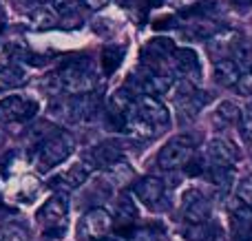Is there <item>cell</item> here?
Returning a JSON list of instances; mask_svg holds the SVG:
<instances>
[{
  "label": "cell",
  "instance_id": "1",
  "mask_svg": "<svg viewBox=\"0 0 252 241\" xmlns=\"http://www.w3.org/2000/svg\"><path fill=\"white\" fill-rule=\"evenodd\" d=\"M58 82L62 91L69 95H82L97 89V75L87 60H69L58 71Z\"/></svg>",
  "mask_w": 252,
  "mask_h": 241
},
{
  "label": "cell",
  "instance_id": "2",
  "mask_svg": "<svg viewBox=\"0 0 252 241\" xmlns=\"http://www.w3.org/2000/svg\"><path fill=\"white\" fill-rule=\"evenodd\" d=\"M75 142L69 133H56L49 135L47 140H42L33 151V164L40 173H47L51 168H56L58 164H62L64 159H69V155L73 153Z\"/></svg>",
  "mask_w": 252,
  "mask_h": 241
},
{
  "label": "cell",
  "instance_id": "3",
  "mask_svg": "<svg viewBox=\"0 0 252 241\" xmlns=\"http://www.w3.org/2000/svg\"><path fill=\"white\" fill-rule=\"evenodd\" d=\"M66 215H69V202L64 195H53L44 202V206L38 211V221L42 224V233L47 239H56L64 233Z\"/></svg>",
  "mask_w": 252,
  "mask_h": 241
},
{
  "label": "cell",
  "instance_id": "4",
  "mask_svg": "<svg viewBox=\"0 0 252 241\" xmlns=\"http://www.w3.org/2000/svg\"><path fill=\"white\" fill-rule=\"evenodd\" d=\"M195 155V142L190 135H175L159 149L157 164L164 171H175L179 166H186Z\"/></svg>",
  "mask_w": 252,
  "mask_h": 241
},
{
  "label": "cell",
  "instance_id": "5",
  "mask_svg": "<svg viewBox=\"0 0 252 241\" xmlns=\"http://www.w3.org/2000/svg\"><path fill=\"white\" fill-rule=\"evenodd\" d=\"M38 113V102L25 95H7L0 100V122H27Z\"/></svg>",
  "mask_w": 252,
  "mask_h": 241
},
{
  "label": "cell",
  "instance_id": "6",
  "mask_svg": "<svg viewBox=\"0 0 252 241\" xmlns=\"http://www.w3.org/2000/svg\"><path fill=\"white\" fill-rule=\"evenodd\" d=\"M113 228V217L104 211V208H91L87 215L82 217L78 226V235L82 239H93V241H100L102 237L111 233Z\"/></svg>",
  "mask_w": 252,
  "mask_h": 241
},
{
  "label": "cell",
  "instance_id": "7",
  "mask_svg": "<svg viewBox=\"0 0 252 241\" xmlns=\"http://www.w3.org/2000/svg\"><path fill=\"white\" fill-rule=\"evenodd\" d=\"M135 113L148 122L153 128H164L166 124L170 122L168 109L157 100L155 95H148V93H142V95L135 97Z\"/></svg>",
  "mask_w": 252,
  "mask_h": 241
},
{
  "label": "cell",
  "instance_id": "8",
  "mask_svg": "<svg viewBox=\"0 0 252 241\" xmlns=\"http://www.w3.org/2000/svg\"><path fill=\"white\" fill-rule=\"evenodd\" d=\"M133 193L144 206L148 208H157L159 202L164 199V193H166V184L157 177H144V180L135 181L133 186Z\"/></svg>",
  "mask_w": 252,
  "mask_h": 241
},
{
  "label": "cell",
  "instance_id": "9",
  "mask_svg": "<svg viewBox=\"0 0 252 241\" xmlns=\"http://www.w3.org/2000/svg\"><path fill=\"white\" fill-rule=\"evenodd\" d=\"M93 166L89 159H84V162H78L73 164V166H69L64 173H60V175H56L51 180V186H58V188H78V186H82L84 181L89 180V175H91Z\"/></svg>",
  "mask_w": 252,
  "mask_h": 241
},
{
  "label": "cell",
  "instance_id": "10",
  "mask_svg": "<svg viewBox=\"0 0 252 241\" xmlns=\"http://www.w3.org/2000/svg\"><path fill=\"white\" fill-rule=\"evenodd\" d=\"M210 219V202L197 193L188 195V202L184 204V221L186 226H204Z\"/></svg>",
  "mask_w": 252,
  "mask_h": 241
},
{
  "label": "cell",
  "instance_id": "11",
  "mask_svg": "<svg viewBox=\"0 0 252 241\" xmlns=\"http://www.w3.org/2000/svg\"><path fill=\"white\" fill-rule=\"evenodd\" d=\"M173 60H175V69L182 75L184 80H197L201 75V64L199 58L192 49H173Z\"/></svg>",
  "mask_w": 252,
  "mask_h": 241
},
{
  "label": "cell",
  "instance_id": "12",
  "mask_svg": "<svg viewBox=\"0 0 252 241\" xmlns=\"http://www.w3.org/2000/svg\"><path fill=\"white\" fill-rule=\"evenodd\" d=\"M97 111V102L93 93H82V95H73L66 102V113L73 122H84V120H91L93 113Z\"/></svg>",
  "mask_w": 252,
  "mask_h": 241
},
{
  "label": "cell",
  "instance_id": "13",
  "mask_svg": "<svg viewBox=\"0 0 252 241\" xmlns=\"http://www.w3.org/2000/svg\"><path fill=\"white\" fill-rule=\"evenodd\" d=\"M208 157L213 159V164H219V166H232L239 157L235 144L226 137H215L208 144Z\"/></svg>",
  "mask_w": 252,
  "mask_h": 241
},
{
  "label": "cell",
  "instance_id": "14",
  "mask_svg": "<svg viewBox=\"0 0 252 241\" xmlns=\"http://www.w3.org/2000/svg\"><path fill=\"white\" fill-rule=\"evenodd\" d=\"M122 144H118V142H102V144H97L95 149H93L91 157L93 162H95V166L100 168H111L113 164L122 162Z\"/></svg>",
  "mask_w": 252,
  "mask_h": 241
},
{
  "label": "cell",
  "instance_id": "15",
  "mask_svg": "<svg viewBox=\"0 0 252 241\" xmlns=\"http://www.w3.org/2000/svg\"><path fill=\"white\" fill-rule=\"evenodd\" d=\"M241 75V69L235 60L230 58H219L215 62V80H217L221 87H235L237 80Z\"/></svg>",
  "mask_w": 252,
  "mask_h": 241
},
{
  "label": "cell",
  "instance_id": "16",
  "mask_svg": "<svg viewBox=\"0 0 252 241\" xmlns=\"http://www.w3.org/2000/svg\"><path fill=\"white\" fill-rule=\"evenodd\" d=\"M230 224H232V230H235L237 239L252 237V206L241 204L239 208H235L230 215Z\"/></svg>",
  "mask_w": 252,
  "mask_h": 241
},
{
  "label": "cell",
  "instance_id": "17",
  "mask_svg": "<svg viewBox=\"0 0 252 241\" xmlns=\"http://www.w3.org/2000/svg\"><path fill=\"white\" fill-rule=\"evenodd\" d=\"M27 82V73L18 66H4L0 71V93H7L11 89H18Z\"/></svg>",
  "mask_w": 252,
  "mask_h": 241
},
{
  "label": "cell",
  "instance_id": "18",
  "mask_svg": "<svg viewBox=\"0 0 252 241\" xmlns=\"http://www.w3.org/2000/svg\"><path fill=\"white\" fill-rule=\"evenodd\" d=\"M29 20H31V25H33L35 29H49V27L56 25L58 11L56 9H51L49 4H40L38 2V7L29 13Z\"/></svg>",
  "mask_w": 252,
  "mask_h": 241
},
{
  "label": "cell",
  "instance_id": "19",
  "mask_svg": "<svg viewBox=\"0 0 252 241\" xmlns=\"http://www.w3.org/2000/svg\"><path fill=\"white\" fill-rule=\"evenodd\" d=\"M124 58V47H106L104 51H102V66H104V73L111 75L115 73V69L120 66V62H122Z\"/></svg>",
  "mask_w": 252,
  "mask_h": 241
},
{
  "label": "cell",
  "instance_id": "20",
  "mask_svg": "<svg viewBox=\"0 0 252 241\" xmlns=\"http://www.w3.org/2000/svg\"><path fill=\"white\" fill-rule=\"evenodd\" d=\"M239 120V109H237L232 102H221L217 106V113H215V122L228 126V124H235Z\"/></svg>",
  "mask_w": 252,
  "mask_h": 241
},
{
  "label": "cell",
  "instance_id": "21",
  "mask_svg": "<svg viewBox=\"0 0 252 241\" xmlns=\"http://www.w3.org/2000/svg\"><path fill=\"white\" fill-rule=\"evenodd\" d=\"M0 241H29V233L20 224H2L0 226Z\"/></svg>",
  "mask_w": 252,
  "mask_h": 241
},
{
  "label": "cell",
  "instance_id": "22",
  "mask_svg": "<svg viewBox=\"0 0 252 241\" xmlns=\"http://www.w3.org/2000/svg\"><path fill=\"white\" fill-rule=\"evenodd\" d=\"M210 177H213V181L217 186L228 188L232 184V180H235V171H232V166H219V164H215L213 171H210Z\"/></svg>",
  "mask_w": 252,
  "mask_h": 241
},
{
  "label": "cell",
  "instance_id": "23",
  "mask_svg": "<svg viewBox=\"0 0 252 241\" xmlns=\"http://www.w3.org/2000/svg\"><path fill=\"white\" fill-rule=\"evenodd\" d=\"M237 122H239V128H241L244 140L252 146V106H248L244 113H239V120H237Z\"/></svg>",
  "mask_w": 252,
  "mask_h": 241
},
{
  "label": "cell",
  "instance_id": "24",
  "mask_svg": "<svg viewBox=\"0 0 252 241\" xmlns=\"http://www.w3.org/2000/svg\"><path fill=\"white\" fill-rule=\"evenodd\" d=\"M237 197L241 199V204L252 206V175L244 177V180L239 181V186H237Z\"/></svg>",
  "mask_w": 252,
  "mask_h": 241
},
{
  "label": "cell",
  "instance_id": "25",
  "mask_svg": "<svg viewBox=\"0 0 252 241\" xmlns=\"http://www.w3.org/2000/svg\"><path fill=\"white\" fill-rule=\"evenodd\" d=\"M235 87H237V91H239L241 95L252 97V71H246V73H241Z\"/></svg>",
  "mask_w": 252,
  "mask_h": 241
},
{
  "label": "cell",
  "instance_id": "26",
  "mask_svg": "<svg viewBox=\"0 0 252 241\" xmlns=\"http://www.w3.org/2000/svg\"><path fill=\"white\" fill-rule=\"evenodd\" d=\"M80 4V0H53V9L62 16H69V13L75 11V7Z\"/></svg>",
  "mask_w": 252,
  "mask_h": 241
},
{
  "label": "cell",
  "instance_id": "27",
  "mask_svg": "<svg viewBox=\"0 0 252 241\" xmlns=\"http://www.w3.org/2000/svg\"><path fill=\"white\" fill-rule=\"evenodd\" d=\"M118 208H120L118 215L124 217V219H133V217H135V208H133V204H130L128 197H122V199H120V202H118Z\"/></svg>",
  "mask_w": 252,
  "mask_h": 241
},
{
  "label": "cell",
  "instance_id": "28",
  "mask_svg": "<svg viewBox=\"0 0 252 241\" xmlns=\"http://www.w3.org/2000/svg\"><path fill=\"white\" fill-rule=\"evenodd\" d=\"M9 60H11V49L0 42V71H2L4 66H9Z\"/></svg>",
  "mask_w": 252,
  "mask_h": 241
},
{
  "label": "cell",
  "instance_id": "29",
  "mask_svg": "<svg viewBox=\"0 0 252 241\" xmlns=\"http://www.w3.org/2000/svg\"><path fill=\"white\" fill-rule=\"evenodd\" d=\"M133 241H159V239L146 228V230H137V233L133 235Z\"/></svg>",
  "mask_w": 252,
  "mask_h": 241
},
{
  "label": "cell",
  "instance_id": "30",
  "mask_svg": "<svg viewBox=\"0 0 252 241\" xmlns=\"http://www.w3.org/2000/svg\"><path fill=\"white\" fill-rule=\"evenodd\" d=\"M80 2H82L84 7H89V9H102V7L109 4V0H80Z\"/></svg>",
  "mask_w": 252,
  "mask_h": 241
},
{
  "label": "cell",
  "instance_id": "31",
  "mask_svg": "<svg viewBox=\"0 0 252 241\" xmlns=\"http://www.w3.org/2000/svg\"><path fill=\"white\" fill-rule=\"evenodd\" d=\"M192 2H195V0H166V4L173 9H186V7H190Z\"/></svg>",
  "mask_w": 252,
  "mask_h": 241
},
{
  "label": "cell",
  "instance_id": "32",
  "mask_svg": "<svg viewBox=\"0 0 252 241\" xmlns=\"http://www.w3.org/2000/svg\"><path fill=\"white\" fill-rule=\"evenodd\" d=\"M204 239H208V241H223V233L219 228H213L208 237H204Z\"/></svg>",
  "mask_w": 252,
  "mask_h": 241
},
{
  "label": "cell",
  "instance_id": "33",
  "mask_svg": "<svg viewBox=\"0 0 252 241\" xmlns=\"http://www.w3.org/2000/svg\"><path fill=\"white\" fill-rule=\"evenodd\" d=\"M237 7H252V0H232Z\"/></svg>",
  "mask_w": 252,
  "mask_h": 241
},
{
  "label": "cell",
  "instance_id": "34",
  "mask_svg": "<svg viewBox=\"0 0 252 241\" xmlns=\"http://www.w3.org/2000/svg\"><path fill=\"white\" fill-rule=\"evenodd\" d=\"M2 27H4V9L0 4V31H2Z\"/></svg>",
  "mask_w": 252,
  "mask_h": 241
},
{
  "label": "cell",
  "instance_id": "35",
  "mask_svg": "<svg viewBox=\"0 0 252 241\" xmlns=\"http://www.w3.org/2000/svg\"><path fill=\"white\" fill-rule=\"evenodd\" d=\"M100 241H124V239H120V237H102Z\"/></svg>",
  "mask_w": 252,
  "mask_h": 241
},
{
  "label": "cell",
  "instance_id": "36",
  "mask_svg": "<svg viewBox=\"0 0 252 241\" xmlns=\"http://www.w3.org/2000/svg\"><path fill=\"white\" fill-rule=\"evenodd\" d=\"M22 2H27V4H38V2H42V0H22Z\"/></svg>",
  "mask_w": 252,
  "mask_h": 241
}]
</instances>
